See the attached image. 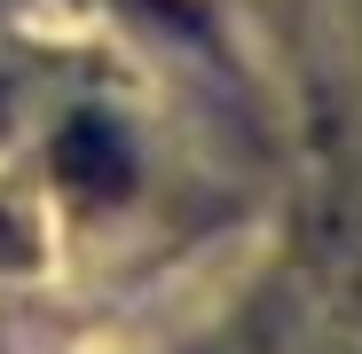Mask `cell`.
Segmentation results:
<instances>
[{
	"label": "cell",
	"mask_w": 362,
	"mask_h": 354,
	"mask_svg": "<svg viewBox=\"0 0 362 354\" xmlns=\"http://www.w3.org/2000/svg\"><path fill=\"white\" fill-rule=\"evenodd\" d=\"M55 173H64L71 189H87V197H118V189L134 182L127 134H118L103 110H79L71 126H64V142H55Z\"/></svg>",
	"instance_id": "cell-1"
}]
</instances>
